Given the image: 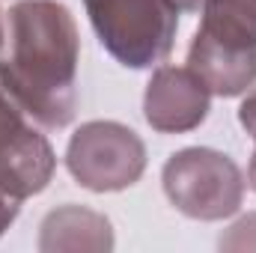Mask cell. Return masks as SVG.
I'll return each instance as SVG.
<instances>
[{
    "label": "cell",
    "mask_w": 256,
    "mask_h": 253,
    "mask_svg": "<svg viewBox=\"0 0 256 253\" xmlns=\"http://www.w3.org/2000/svg\"><path fill=\"white\" fill-rule=\"evenodd\" d=\"M39 250L60 253V250H90L104 253L114 250V226L104 214L66 202L60 208L48 212L39 226Z\"/></svg>",
    "instance_id": "52a82bcc"
},
{
    "label": "cell",
    "mask_w": 256,
    "mask_h": 253,
    "mask_svg": "<svg viewBox=\"0 0 256 253\" xmlns=\"http://www.w3.org/2000/svg\"><path fill=\"white\" fill-rule=\"evenodd\" d=\"M170 6L176 12H200L206 6V0H170Z\"/></svg>",
    "instance_id": "7c38bea8"
},
{
    "label": "cell",
    "mask_w": 256,
    "mask_h": 253,
    "mask_svg": "<svg viewBox=\"0 0 256 253\" xmlns=\"http://www.w3.org/2000/svg\"><path fill=\"white\" fill-rule=\"evenodd\" d=\"M248 179H250V188L256 194V152L250 155V167H248Z\"/></svg>",
    "instance_id": "4fadbf2b"
},
{
    "label": "cell",
    "mask_w": 256,
    "mask_h": 253,
    "mask_svg": "<svg viewBox=\"0 0 256 253\" xmlns=\"http://www.w3.org/2000/svg\"><path fill=\"white\" fill-rule=\"evenodd\" d=\"M66 167L80 188L92 194H116L140 182L146 170V146L122 122H84L66 146Z\"/></svg>",
    "instance_id": "5b68a950"
},
{
    "label": "cell",
    "mask_w": 256,
    "mask_h": 253,
    "mask_svg": "<svg viewBox=\"0 0 256 253\" xmlns=\"http://www.w3.org/2000/svg\"><path fill=\"white\" fill-rule=\"evenodd\" d=\"M102 48L126 68L161 63L176 42L179 12L170 0H84Z\"/></svg>",
    "instance_id": "3957f363"
},
{
    "label": "cell",
    "mask_w": 256,
    "mask_h": 253,
    "mask_svg": "<svg viewBox=\"0 0 256 253\" xmlns=\"http://www.w3.org/2000/svg\"><path fill=\"white\" fill-rule=\"evenodd\" d=\"M208 86L188 66H158L143 92V116L158 134H185L206 122Z\"/></svg>",
    "instance_id": "8992f818"
},
{
    "label": "cell",
    "mask_w": 256,
    "mask_h": 253,
    "mask_svg": "<svg viewBox=\"0 0 256 253\" xmlns=\"http://www.w3.org/2000/svg\"><path fill=\"white\" fill-rule=\"evenodd\" d=\"M161 185L176 212L191 220H224L242 208L244 176L238 164L218 149L188 146L167 158Z\"/></svg>",
    "instance_id": "277c9868"
},
{
    "label": "cell",
    "mask_w": 256,
    "mask_h": 253,
    "mask_svg": "<svg viewBox=\"0 0 256 253\" xmlns=\"http://www.w3.org/2000/svg\"><path fill=\"white\" fill-rule=\"evenodd\" d=\"M238 122H242V128L254 137V143H256V90H250L244 96V102L238 108Z\"/></svg>",
    "instance_id": "30bf717a"
},
{
    "label": "cell",
    "mask_w": 256,
    "mask_h": 253,
    "mask_svg": "<svg viewBox=\"0 0 256 253\" xmlns=\"http://www.w3.org/2000/svg\"><path fill=\"white\" fill-rule=\"evenodd\" d=\"M220 250H256V212L236 220L226 236H220Z\"/></svg>",
    "instance_id": "9c48e42d"
},
{
    "label": "cell",
    "mask_w": 256,
    "mask_h": 253,
    "mask_svg": "<svg viewBox=\"0 0 256 253\" xmlns=\"http://www.w3.org/2000/svg\"><path fill=\"white\" fill-rule=\"evenodd\" d=\"M18 208H21V200H15L12 194L0 188V236L12 226V220L18 218Z\"/></svg>",
    "instance_id": "8fae6325"
},
{
    "label": "cell",
    "mask_w": 256,
    "mask_h": 253,
    "mask_svg": "<svg viewBox=\"0 0 256 253\" xmlns=\"http://www.w3.org/2000/svg\"><path fill=\"white\" fill-rule=\"evenodd\" d=\"M80 36L60 0H21L6 15L0 86L45 128H66L78 110Z\"/></svg>",
    "instance_id": "6da1fadb"
},
{
    "label": "cell",
    "mask_w": 256,
    "mask_h": 253,
    "mask_svg": "<svg viewBox=\"0 0 256 253\" xmlns=\"http://www.w3.org/2000/svg\"><path fill=\"white\" fill-rule=\"evenodd\" d=\"M33 128L24 122V114L18 110V104L3 92L0 86V161L30 134Z\"/></svg>",
    "instance_id": "ba28073f"
},
{
    "label": "cell",
    "mask_w": 256,
    "mask_h": 253,
    "mask_svg": "<svg viewBox=\"0 0 256 253\" xmlns=\"http://www.w3.org/2000/svg\"><path fill=\"white\" fill-rule=\"evenodd\" d=\"M3 30L6 27H3V12H0V48H3Z\"/></svg>",
    "instance_id": "5bb4252c"
},
{
    "label": "cell",
    "mask_w": 256,
    "mask_h": 253,
    "mask_svg": "<svg viewBox=\"0 0 256 253\" xmlns=\"http://www.w3.org/2000/svg\"><path fill=\"white\" fill-rule=\"evenodd\" d=\"M188 68L212 96L232 98L256 84V0H206Z\"/></svg>",
    "instance_id": "7a4b0ae2"
}]
</instances>
